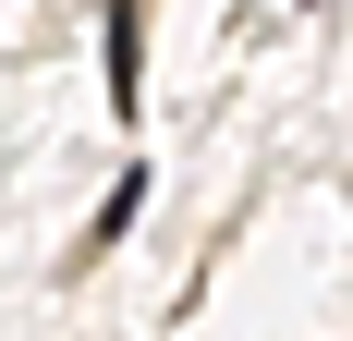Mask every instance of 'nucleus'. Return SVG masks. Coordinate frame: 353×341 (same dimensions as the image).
<instances>
[{
	"mask_svg": "<svg viewBox=\"0 0 353 341\" xmlns=\"http://www.w3.org/2000/svg\"><path fill=\"white\" fill-rule=\"evenodd\" d=\"M98 61H110V110L134 122L146 110V0H110L98 12Z\"/></svg>",
	"mask_w": 353,
	"mask_h": 341,
	"instance_id": "f257e3e1",
	"label": "nucleus"
},
{
	"mask_svg": "<svg viewBox=\"0 0 353 341\" xmlns=\"http://www.w3.org/2000/svg\"><path fill=\"white\" fill-rule=\"evenodd\" d=\"M134 207H146V170H122V195L98 207V232H85V256H98V244H122V232H134Z\"/></svg>",
	"mask_w": 353,
	"mask_h": 341,
	"instance_id": "f03ea898",
	"label": "nucleus"
}]
</instances>
